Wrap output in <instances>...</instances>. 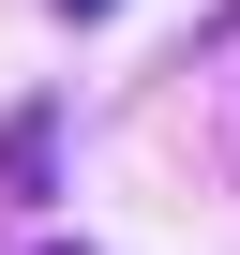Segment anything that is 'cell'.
I'll use <instances>...</instances> for the list:
<instances>
[{
    "label": "cell",
    "mask_w": 240,
    "mask_h": 255,
    "mask_svg": "<svg viewBox=\"0 0 240 255\" xmlns=\"http://www.w3.org/2000/svg\"><path fill=\"white\" fill-rule=\"evenodd\" d=\"M45 255H75V240H45Z\"/></svg>",
    "instance_id": "cell-2"
},
{
    "label": "cell",
    "mask_w": 240,
    "mask_h": 255,
    "mask_svg": "<svg viewBox=\"0 0 240 255\" xmlns=\"http://www.w3.org/2000/svg\"><path fill=\"white\" fill-rule=\"evenodd\" d=\"M60 15H120V0H60Z\"/></svg>",
    "instance_id": "cell-1"
}]
</instances>
